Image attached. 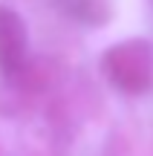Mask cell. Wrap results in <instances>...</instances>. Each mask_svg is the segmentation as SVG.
Listing matches in <instances>:
<instances>
[{
	"label": "cell",
	"mask_w": 153,
	"mask_h": 156,
	"mask_svg": "<svg viewBox=\"0 0 153 156\" xmlns=\"http://www.w3.org/2000/svg\"><path fill=\"white\" fill-rule=\"evenodd\" d=\"M104 69L119 87L127 84V75H136L139 90L148 87L150 81V58H148V46L144 44H124V46H113L107 58H104Z\"/></svg>",
	"instance_id": "7a4b0ae2"
},
{
	"label": "cell",
	"mask_w": 153,
	"mask_h": 156,
	"mask_svg": "<svg viewBox=\"0 0 153 156\" xmlns=\"http://www.w3.org/2000/svg\"><path fill=\"white\" fill-rule=\"evenodd\" d=\"M26 23L20 20V15L6 6H0V75L15 78L26 64Z\"/></svg>",
	"instance_id": "6da1fadb"
}]
</instances>
